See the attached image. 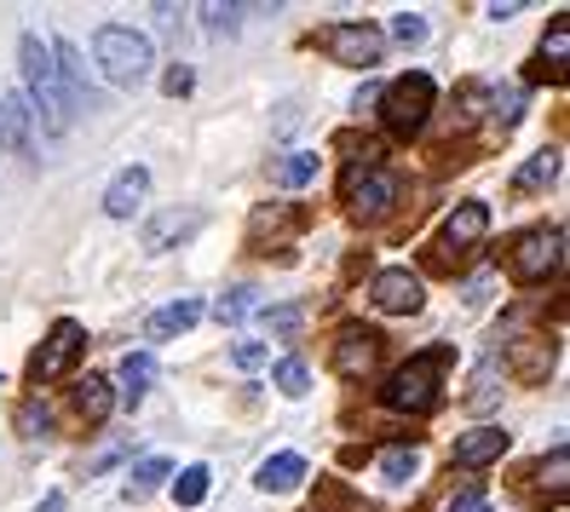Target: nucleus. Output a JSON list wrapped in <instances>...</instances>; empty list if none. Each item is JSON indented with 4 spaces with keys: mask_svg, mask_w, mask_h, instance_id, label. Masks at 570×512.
<instances>
[{
    "mask_svg": "<svg viewBox=\"0 0 570 512\" xmlns=\"http://www.w3.org/2000/svg\"><path fill=\"white\" fill-rule=\"evenodd\" d=\"M18 63H23V98H29V116H36L52 139H63L70 132V98H63L58 87V63H52V41L36 36V29H23L18 41Z\"/></svg>",
    "mask_w": 570,
    "mask_h": 512,
    "instance_id": "1",
    "label": "nucleus"
},
{
    "mask_svg": "<svg viewBox=\"0 0 570 512\" xmlns=\"http://www.w3.org/2000/svg\"><path fill=\"white\" fill-rule=\"evenodd\" d=\"M92 58H98V70H105V81L116 87H145L156 76V47L150 36H139V29H127V23H105L92 36Z\"/></svg>",
    "mask_w": 570,
    "mask_h": 512,
    "instance_id": "2",
    "label": "nucleus"
},
{
    "mask_svg": "<svg viewBox=\"0 0 570 512\" xmlns=\"http://www.w3.org/2000/svg\"><path fill=\"white\" fill-rule=\"evenodd\" d=\"M444 363H450V352H421L410 363H397L381 386V403L392 415H421V408H432L439 403V386H444Z\"/></svg>",
    "mask_w": 570,
    "mask_h": 512,
    "instance_id": "3",
    "label": "nucleus"
},
{
    "mask_svg": "<svg viewBox=\"0 0 570 512\" xmlns=\"http://www.w3.org/2000/svg\"><path fill=\"white\" fill-rule=\"evenodd\" d=\"M432 76H421V70H410V76H397L392 87H381V121L397 132V139H415V132L426 127V116H432Z\"/></svg>",
    "mask_w": 570,
    "mask_h": 512,
    "instance_id": "4",
    "label": "nucleus"
},
{
    "mask_svg": "<svg viewBox=\"0 0 570 512\" xmlns=\"http://www.w3.org/2000/svg\"><path fill=\"white\" fill-rule=\"evenodd\" d=\"M87 352V334H81V323L76 317H58L52 328H47V339H41V352L29 357V381L36 386H52V381H63V374L76 368V357Z\"/></svg>",
    "mask_w": 570,
    "mask_h": 512,
    "instance_id": "5",
    "label": "nucleus"
},
{
    "mask_svg": "<svg viewBox=\"0 0 570 512\" xmlns=\"http://www.w3.org/2000/svg\"><path fill=\"white\" fill-rule=\"evenodd\" d=\"M513 277L519 283H548L553 270L564 265V225H535L513 243Z\"/></svg>",
    "mask_w": 570,
    "mask_h": 512,
    "instance_id": "6",
    "label": "nucleus"
},
{
    "mask_svg": "<svg viewBox=\"0 0 570 512\" xmlns=\"http://www.w3.org/2000/svg\"><path fill=\"white\" fill-rule=\"evenodd\" d=\"M317 41L334 63H346V70H375V63L386 58V36L375 23H328Z\"/></svg>",
    "mask_w": 570,
    "mask_h": 512,
    "instance_id": "7",
    "label": "nucleus"
},
{
    "mask_svg": "<svg viewBox=\"0 0 570 512\" xmlns=\"http://www.w3.org/2000/svg\"><path fill=\"white\" fill-rule=\"evenodd\" d=\"M341 201L357 219H386L397 208V179L381 174V167H352V174L341 179Z\"/></svg>",
    "mask_w": 570,
    "mask_h": 512,
    "instance_id": "8",
    "label": "nucleus"
},
{
    "mask_svg": "<svg viewBox=\"0 0 570 512\" xmlns=\"http://www.w3.org/2000/svg\"><path fill=\"white\" fill-rule=\"evenodd\" d=\"M368 299H375V312H386V317H410V312H421L426 288L410 265H386V270H375V283H368Z\"/></svg>",
    "mask_w": 570,
    "mask_h": 512,
    "instance_id": "9",
    "label": "nucleus"
},
{
    "mask_svg": "<svg viewBox=\"0 0 570 512\" xmlns=\"http://www.w3.org/2000/svg\"><path fill=\"white\" fill-rule=\"evenodd\" d=\"M484 236H490V208H484V201H461V208L444 219V230H439V254L450 265H461L466 254L484 243Z\"/></svg>",
    "mask_w": 570,
    "mask_h": 512,
    "instance_id": "10",
    "label": "nucleus"
},
{
    "mask_svg": "<svg viewBox=\"0 0 570 512\" xmlns=\"http://www.w3.org/2000/svg\"><path fill=\"white\" fill-rule=\"evenodd\" d=\"M375 357H381V334L375 328H363V323H346L341 334H334V374L341 381H363L368 368H375Z\"/></svg>",
    "mask_w": 570,
    "mask_h": 512,
    "instance_id": "11",
    "label": "nucleus"
},
{
    "mask_svg": "<svg viewBox=\"0 0 570 512\" xmlns=\"http://www.w3.org/2000/svg\"><path fill=\"white\" fill-rule=\"evenodd\" d=\"M145 201H150V167L132 161V167H121V174L110 179V190H105V214H110V219H132V214L145 208Z\"/></svg>",
    "mask_w": 570,
    "mask_h": 512,
    "instance_id": "12",
    "label": "nucleus"
},
{
    "mask_svg": "<svg viewBox=\"0 0 570 512\" xmlns=\"http://www.w3.org/2000/svg\"><path fill=\"white\" fill-rule=\"evenodd\" d=\"M508 443H513V432H501V426H473V432H461V437H455L450 461L473 472V466H490V461L508 455Z\"/></svg>",
    "mask_w": 570,
    "mask_h": 512,
    "instance_id": "13",
    "label": "nucleus"
},
{
    "mask_svg": "<svg viewBox=\"0 0 570 512\" xmlns=\"http://www.w3.org/2000/svg\"><path fill=\"white\" fill-rule=\"evenodd\" d=\"M196 230H203V208H167V214H156V219L145 225V248H150V254H167V248L190 243Z\"/></svg>",
    "mask_w": 570,
    "mask_h": 512,
    "instance_id": "14",
    "label": "nucleus"
},
{
    "mask_svg": "<svg viewBox=\"0 0 570 512\" xmlns=\"http://www.w3.org/2000/svg\"><path fill=\"white\" fill-rule=\"evenodd\" d=\"M196 323H203V299H196V294H179V299H167L161 312H150L145 334H150V339H179V334H190Z\"/></svg>",
    "mask_w": 570,
    "mask_h": 512,
    "instance_id": "15",
    "label": "nucleus"
},
{
    "mask_svg": "<svg viewBox=\"0 0 570 512\" xmlns=\"http://www.w3.org/2000/svg\"><path fill=\"white\" fill-rule=\"evenodd\" d=\"M116 397L127 403V408H139L145 397H150V386H156V357L150 352H127L121 357V374H116Z\"/></svg>",
    "mask_w": 570,
    "mask_h": 512,
    "instance_id": "16",
    "label": "nucleus"
},
{
    "mask_svg": "<svg viewBox=\"0 0 570 512\" xmlns=\"http://www.w3.org/2000/svg\"><path fill=\"white\" fill-rule=\"evenodd\" d=\"M254 484H259L265 495H288V490H299V484H306V455H294V450L265 455L259 472H254Z\"/></svg>",
    "mask_w": 570,
    "mask_h": 512,
    "instance_id": "17",
    "label": "nucleus"
},
{
    "mask_svg": "<svg viewBox=\"0 0 570 512\" xmlns=\"http://www.w3.org/2000/svg\"><path fill=\"white\" fill-rule=\"evenodd\" d=\"M76 408H81V421H87V426L110 421V408H116V386L105 381V374H87V381L76 386Z\"/></svg>",
    "mask_w": 570,
    "mask_h": 512,
    "instance_id": "18",
    "label": "nucleus"
},
{
    "mask_svg": "<svg viewBox=\"0 0 570 512\" xmlns=\"http://www.w3.org/2000/svg\"><path fill=\"white\" fill-rule=\"evenodd\" d=\"M317 150H288L283 161H272V185H283V190H299V185H312L317 179Z\"/></svg>",
    "mask_w": 570,
    "mask_h": 512,
    "instance_id": "19",
    "label": "nucleus"
},
{
    "mask_svg": "<svg viewBox=\"0 0 570 512\" xmlns=\"http://www.w3.org/2000/svg\"><path fill=\"white\" fill-rule=\"evenodd\" d=\"M559 167H564V156L559 150H535L519 174H513V190H542V185H553L559 179Z\"/></svg>",
    "mask_w": 570,
    "mask_h": 512,
    "instance_id": "20",
    "label": "nucleus"
},
{
    "mask_svg": "<svg viewBox=\"0 0 570 512\" xmlns=\"http://www.w3.org/2000/svg\"><path fill=\"white\" fill-rule=\"evenodd\" d=\"M161 477H174V461H167V455L139 461V466L127 472V501H145L150 490H161Z\"/></svg>",
    "mask_w": 570,
    "mask_h": 512,
    "instance_id": "21",
    "label": "nucleus"
},
{
    "mask_svg": "<svg viewBox=\"0 0 570 512\" xmlns=\"http://www.w3.org/2000/svg\"><path fill=\"white\" fill-rule=\"evenodd\" d=\"M415 472H421V450H415V443H392V450H381V477H386V484H410Z\"/></svg>",
    "mask_w": 570,
    "mask_h": 512,
    "instance_id": "22",
    "label": "nucleus"
},
{
    "mask_svg": "<svg viewBox=\"0 0 570 512\" xmlns=\"http://www.w3.org/2000/svg\"><path fill=\"white\" fill-rule=\"evenodd\" d=\"M208 490H214V472H208V466H185V472L174 477V501H179L185 512H190V506H203Z\"/></svg>",
    "mask_w": 570,
    "mask_h": 512,
    "instance_id": "23",
    "label": "nucleus"
},
{
    "mask_svg": "<svg viewBox=\"0 0 570 512\" xmlns=\"http://www.w3.org/2000/svg\"><path fill=\"white\" fill-rule=\"evenodd\" d=\"M272 381H277V392H283V397H306L312 368H306V357H283V363L272 368Z\"/></svg>",
    "mask_w": 570,
    "mask_h": 512,
    "instance_id": "24",
    "label": "nucleus"
},
{
    "mask_svg": "<svg viewBox=\"0 0 570 512\" xmlns=\"http://www.w3.org/2000/svg\"><path fill=\"white\" fill-rule=\"evenodd\" d=\"M254 305H259V288H230V294L214 305V317H219V323H243Z\"/></svg>",
    "mask_w": 570,
    "mask_h": 512,
    "instance_id": "25",
    "label": "nucleus"
},
{
    "mask_svg": "<svg viewBox=\"0 0 570 512\" xmlns=\"http://www.w3.org/2000/svg\"><path fill=\"white\" fill-rule=\"evenodd\" d=\"M513 357H519V374H524V381H542V374L553 368V346H548V339H535V346H519Z\"/></svg>",
    "mask_w": 570,
    "mask_h": 512,
    "instance_id": "26",
    "label": "nucleus"
},
{
    "mask_svg": "<svg viewBox=\"0 0 570 512\" xmlns=\"http://www.w3.org/2000/svg\"><path fill=\"white\" fill-rule=\"evenodd\" d=\"M203 29L219 36V41H230L243 29V7H203Z\"/></svg>",
    "mask_w": 570,
    "mask_h": 512,
    "instance_id": "27",
    "label": "nucleus"
},
{
    "mask_svg": "<svg viewBox=\"0 0 570 512\" xmlns=\"http://www.w3.org/2000/svg\"><path fill=\"white\" fill-rule=\"evenodd\" d=\"M18 426H23V437H52V408L47 403H23Z\"/></svg>",
    "mask_w": 570,
    "mask_h": 512,
    "instance_id": "28",
    "label": "nucleus"
},
{
    "mask_svg": "<svg viewBox=\"0 0 570 512\" xmlns=\"http://www.w3.org/2000/svg\"><path fill=\"white\" fill-rule=\"evenodd\" d=\"M564 472H570V455H564V443H559V450H553L542 466H535V477H542V490L564 495Z\"/></svg>",
    "mask_w": 570,
    "mask_h": 512,
    "instance_id": "29",
    "label": "nucleus"
},
{
    "mask_svg": "<svg viewBox=\"0 0 570 512\" xmlns=\"http://www.w3.org/2000/svg\"><path fill=\"white\" fill-rule=\"evenodd\" d=\"M392 41L421 47V41H426V18H421V12H397V18H392Z\"/></svg>",
    "mask_w": 570,
    "mask_h": 512,
    "instance_id": "30",
    "label": "nucleus"
},
{
    "mask_svg": "<svg viewBox=\"0 0 570 512\" xmlns=\"http://www.w3.org/2000/svg\"><path fill=\"white\" fill-rule=\"evenodd\" d=\"M542 58H553V63H564V58H570V18H564V12H559V18H553V29H548Z\"/></svg>",
    "mask_w": 570,
    "mask_h": 512,
    "instance_id": "31",
    "label": "nucleus"
},
{
    "mask_svg": "<svg viewBox=\"0 0 570 512\" xmlns=\"http://www.w3.org/2000/svg\"><path fill=\"white\" fill-rule=\"evenodd\" d=\"M259 323L272 328V334H294V328H299V305H265Z\"/></svg>",
    "mask_w": 570,
    "mask_h": 512,
    "instance_id": "32",
    "label": "nucleus"
},
{
    "mask_svg": "<svg viewBox=\"0 0 570 512\" xmlns=\"http://www.w3.org/2000/svg\"><path fill=\"white\" fill-rule=\"evenodd\" d=\"M466 403H473V408H490L495 403V363L479 368V381H473V392H466Z\"/></svg>",
    "mask_w": 570,
    "mask_h": 512,
    "instance_id": "33",
    "label": "nucleus"
},
{
    "mask_svg": "<svg viewBox=\"0 0 570 512\" xmlns=\"http://www.w3.org/2000/svg\"><path fill=\"white\" fill-rule=\"evenodd\" d=\"M450 512H490V495L484 490H461V495H450Z\"/></svg>",
    "mask_w": 570,
    "mask_h": 512,
    "instance_id": "34",
    "label": "nucleus"
},
{
    "mask_svg": "<svg viewBox=\"0 0 570 512\" xmlns=\"http://www.w3.org/2000/svg\"><path fill=\"white\" fill-rule=\"evenodd\" d=\"M230 363H237V368H259L265 363V346H259V339H243V346L230 352Z\"/></svg>",
    "mask_w": 570,
    "mask_h": 512,
    "instance_id": "35",
    "label": "nucleus"
},
{
    "mask_svg": "<svg viewBox=\"0 0 570 512\" xmlns=\"http://www.w3.org/2000/svg\"><path fill=\"white\" fill-rule=\"evenodd\" d=\"M190 81H196V76L185 70V63H174V70H167V81H161V87H167V92L179 98V92H190Z\"/></svg>",
    "mask_w": 570,
    "mask_h": 512,
    "instance_id": "36",
    "label": "nucleus"
},
{
    "mask_svg": "<svg viewBox=\"0 0 570 512\" xmlns=\"http://www.w3.org/2000/svg\"><path fill=\"white\" fill-rule=\"evenodd\" d=\"M368 105H381V87H357V98H352V110H368Z\"/></svg>",
    "mask_w": 570,
    "mask_h": 512,
    "instance_id": "37",
    "label": "nucleus"
},
{
    "mask_svg": "<svg viewBox=\"0 0 570 512\" xmlns=\"http://www.w3.org/2000/svg\"><path fill=\"white\" fill-rule=\"evenodd\" d=\"M156 23L167 29V36H174V29H179V7H156Z\"/></svg>",
    "mask_w": 570,
    "mask_h": 512,
    "instance_id": "38",
    "label": "nucleus"
},
{
    "mask_svg": "<svg viewBox=\"0 0 570 512\" xmlns=\"http://www.w3.org/2000/svg\"><path fill=\"white\" fill-rule=\"evenodd\" d=\"M36 512H63V495H58V490H52V495H47V501H41V506H36Z\"/></svg>",
    "mask_w": 570,
    "mask_h": 512,
    "instance_id": "39",
    "label": "nucleus"
},
{
    "mask_svg": "<svg viewBox=\"0 0 570 512\" xmlns=\"http://www.w3.org/2000/svg\"><path fill=\"white\" fill-rule=\"evenodd\" d=\"M0 145H7V132H0Z\"/></svg>",
    "mask_w": 570,
    "mask_h": 512,
    "instance_id": "40",
    "label": "nucleus"
}]
</instances>
